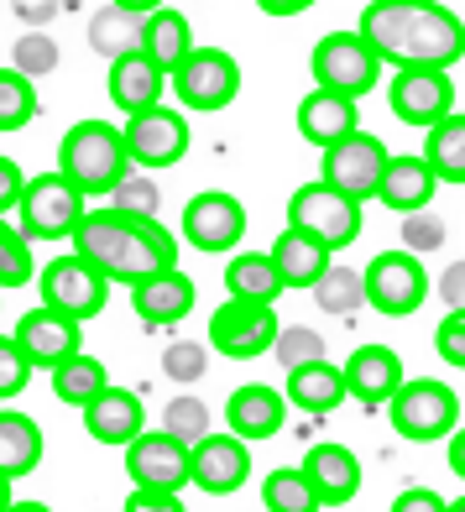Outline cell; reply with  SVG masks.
Returning <instances> with one entry per match:
<instances>
[{
	"label": "cell",
	"mask_w": 465,
	"mask_h": 512,
	"mask_svg": "<svg viewBox=\"0 0 465 512\" xmlns=\"http://www.w3.org/2000/svg\"><path fill=\"white\" fill-rule=\"evenodd\" d=\"M162 429L178 434L183 445H194L199 434H209V408H204L199 398H178V403H168V418H162Z\"/></svg>",
	"instance_id": "b9f144b4"
},
{
	"label": "cell",
	"mask_w": 465,
	"mask_h": 512,
	"mask_svg": "<svg viewBox=\"0 0 465 512\" xmlns=\"http://www.w3.org/2000/svg\"><path fill=\"white\" fill-rule=\"evenodd\" d=\"M11 6H16V16L27 21V27H48L63 0H11Z\"/></svg>",
	"instance_id": "f907efd6"
},
{
	"label": "cell",
	"mask_w": 465,
	"mask_h": 512,
	"mask_svg": "<svg viewBox=\"0 0 465 512\" xmlns=\"http://www.w3.org/2000/svg\"><path fill=\"white\" fill-rule=\"evenodd\" d=\"M251 476V445L241 434H199L189 445V486H199V492L209 497H230L241 492Z\"/></svg>",
	"instance_id": "2e32d148"
},
{
	"label": "cell",
	"mask_w": 465,
	"mask_h": 512,
	"mask_svg": "<svg viewBox=\"0 0 465 512\" xmlns=\"http://www.w3.org/2000/svg\"><path fill=\"white\" fill-rule=\"evenodd\" d=\"M309 74H314L319 89H335V95L361 100V95H371V89H377L382 58H377V48H371L361 32H330V37L314 42Z\"/></svg>",
	"instance_id": "5b68a950"
},
{
	"label": "cell",
	"mask_w": 465,
	"mask_h": 512,
	"mask_svg": "<svg viewBox=\"0 0 465 512\" xmlns=\"http://www.w3.org/2000/svg\"><path fill=\"white\" fill-rule=\"evenodd\" d=\"M225 288H230V298H251V304H277V298L288 293L267 251H236V256H230Z\"/></svg>",
	"instance_id": "4dcf8cb0"
},
{
	"label": "cell",
	"mask_w": 465,
	"mask_h": 512,
	"mask_svg": "<svg viewBox=\"0 0 465 512\" xmlns=\"http://www.w3.org/2000/svg\"><path fill=\"white\" fill-rule=\"evenodd\" d=\"M21 189H27V178H21V168L11 157H0V215H11V209L21 204Z\"/></svg>",
	"instance_id": "c3c4849f"
},
{
	"label": "cell",
	"mask_w": 465,
	"mask_h": 512,
	"mask_svg": "<svg viewBox=\"0 0 465 512\" xmlns=\"http://www.w3.org/2000/svg\"><path fill=\"white\" fill-rule=\"evenodd\" d=\"M272 351H277V366H304V361H319L324 356V340L314 335V330H304V324H283L277 330V340H272Z\"/></svg>",
	"instance_id": "ab89813d"
},
{
	"label": "cell",
	"mask_w": 465,
	"mask_h": 512,
	"mask_svg": "<svg viewBox=\"0 0 465 512\" xmlns=\"http://www.w3.org/2000/svg\"><path fill=\"white\" fill-rule=\"evenodd\" d=\"M387 147H382V136H371V131H351V136H340L335 147H324L319 157V178L330 183V189H340L345 199H377V183H382V168H387Z\"/></svg>",
	"instance_id": "30bf717a"
},
{
	"label": "cell",
	"mask_w": 465,
	"mask_h": 512,
	"mask_svg": "<svg viewBox=\"0 0 465 512\" xmlns=\"http://www.w3.org/2000/svg\"><path fill=\"white\" fill-rule=\"evenodd\" d=\"M403 241H408V251H434L439 241H445V225H439L429 209H413L408 225H403Z\"/></svg>",
	"instance_id": "f6af8a7d"
},
{
	"label": "cell",
	"mask_w": 465,
	"mask_h": 512,
	"mask_svg": "<svg viewBox=\"0 0 465 512\" xmlns=\"http://www.w3.org/2000/svg\"><path fill=\"white\" fill-rule=\"evenodd\" d=\"M168 79H173L178 105L199 110V115H215L225 105H236V95H241V63L230 58L225 48H199V42Z\"/></svg>",
	"instance_id": "8992f818"
},
{
	"label": "cell",
	"mask_w": 465,
	"mask_h": 512,
	"mask_svg": "<svg viewBox=\"0 0 465 512\" xmlns=\"http://www.w3.org/2000/svg\"><path fill=\"white\" fill-rule=\"evenodd\" d=\"M37 115V84L21 68H0V131H21Z\"/></svg>",
	"instance_id": "8d00e7d4"
},
{
	"label": "cell",
	"mask_w": 465,
	"mask_h": 512,
	"mask_svg": "<svg viewBox=\"0 0 465 512\" xmlns=\"http://www.w3.org/2000/svg\"><path fill=\"white\" fill-rule=\"evenodd\" d=\"M162 74H173V68L189 58V48H194V27H189V16L183 11H173V6H157V11H147L142 16V42H136Z\"/></svg>",
	"instance_id": "f1b7e54d"
},
{
	"label": "cell",
	"mask_w": 465,
	"mask_h": 512,
	"mask_svg": "<svg viewBox=\"0 0 465 512\" xmlns=\"http://www.w3.org/2000/svg\"><path fill=\"white\" fill-rule=\"evenodd\" d=\"M37 277L32 267V241L21 236V230L6 225V215H0V288H27Z\"/></svg>",
	"instance_id": "74e56055"
},
{
	"label": "cell",
	"mask_w": 465,
	"mask_h": 512,
	"mask_svg": "<svg viewBox=\"0 0 465 512\" xmlns=\"http://www.w3.org/2000/svg\"><path fill=\"white\" fill-rule=\"evenodd\" d=\"M450 471L465 481V429H460V424L450 429Z\"/></svg>",
	"instance_id": "db71d44e"
},
{
	"label": "cell",
	"mask_w": 465,
	"mask_h": 512,
	"mask_svg": "<svg viewBox=\"0 0 465 512\" xmlns=\"http://www.w3.org/2000/svg\"><path fill=\"white\" fill-rule=\"evenodd\" d=\"M6 507H11V476L0 471V512H6Z\"/></svg>",
	"instance_id": "9f6ffc18"
},
{
	"label": "cell",
	"mask_w": 465,
	"mask_h": 512,
	"mask_svg": "<svg viewBox=\"0 0 465 512\" xmlns=\"http://www.w3.org/2000/svg\"><path fill=\"white\" fill-rule=\"evenodd\" d=\"M387 105L403 126H434L455 110V79L450 68H398L387 84Z\"/></svg>",
	"instance_id": "5bb4252c"
},
{
	"label": "cell",
	"mask_w": 465,
	"mask_h": 512,
	"mask_svg": "<svg viewBox=\"0 0 465 512\" xmlns=\"http://www.w3.org/2000/svg\"><path fill=\"white\" fill-rule=\"evenodd\" d=\"M105 387H110V371L89 351H74V356H63L53 366V392H58V403H68V408H89Z\"/></svg>",
	"instance_id": "1f68e13d"
},
{
	"label": "cell",
	"mask_w": 465,
	"mask_h": 512,
	"mask_svg": "<svg viewBox=\"0 0 465 512\" xmlns=\"http://www.w3.org/2000/svg\"><path fill=\"white\" fill-rule=\"evenodd\" d=\"M356 32L392 68H455L465 58V21L439 0H371Z\"/></svg>",
	"instance_id": "6da1fadb"
},
{
	"label": "cell",
	"mask_w": 465,
	"mask_h": 512,
	"mask_svg": "<svg viewBox=\"0 0 465 512\" xmlns=\"http://www.w3.org/2000/svg\"><path fill=\"white\" fill-rule=\"evenodd\" d=\"M6 512H53V507H42V502H11Z\"/></svg>",
	"instance_id": "6f0895ef"
},
{
	"label": "cell",
	"mask_w": 465,
	"mask_h": 512,
	"mask_svg": "<svg viewBox=\"0 0 465 512\" xmlns=\"http://www.w3.org/2000/svg\"><path fill=\"white\" fill-rule=\"evenodd\" d=\"M340 371H345V398H356L361 408H387L392 392L408 382L403 356L392 351V345H361Z\"/></svg>",
	"instance_id": "ac0fdd59"
},
{
	"label": "cell",
	"mask_w": 465,
	"mask_h": 512,
	"mask_svg": "<svg viewBox=\"0 0 465 512\" xmlns=\"http://www.w3.org/2000/svg\"><path fill=\"white\" fill-rule=\"evenodd\" d=\"M21 236L27 241H68L84 220V189H74L63 173H37L21 189Z\"/></svg>",
	"instance_id": "52a82bcc"
},
{
	"label": "cell",
	"mask_w": 465,
	"mask_h": 512,
	"mask_svg": "<svg viewBox=\"0 0 465 512\" xmlns=\"http://www.w3.org/2000/svg\"><path fill=\"white\" fill-rule=\"evenodd\" d=\"M16 345L27 351L32 366H48L53 371L63 356L79 351V319H68V314H58L48 304H37V309H27V314L16 319Z\"/></svg>",
	"instance_id": "ffe728a7"
},
{
	"label": "cell",
	"mask_w": 465,
	"mask_h": 512,
	"mask_svg": "<svg viewBox=\"0 0 465 512\" xmlns=\"http://www.w3.org/2000/svg\"><path fill=\"white\" fill-rule=\"evenodd\" d=\"M450 502L429 492V486H413V492H398V502H392V512H445Z\"/></svg>",
	"instance_id": "681fc988"
},
{
	"label": "cell",
	"mask_w": 465,
	"mask_h": 512,
	"mask_svg": "<svg viewBox=\"0 0 465 512\" xmlns=\"http://www.w3.org/2000/svg\"><path fill=\"white\" fill-rule=\"evenodd\" d=\"M115 209H131V215H152L157 220V189H152V183L147 178H121V183H115Z\"/></svg>",
	"instance_id": "ee69618b"
},
{
	"label": "cell",
	"mask_w": 465,
	"mask_h": 512,
	"mask_svg": "<svg viewBox=\"0 0 465 512\" xmlns=\"http://www.w3.org/2000/svg\"><path fill=\"white\" fill-rule=\"evenodd\" d=\"M126 512H189L178 502V492H147V486H136L126 497Z\"/></svg>",
	"instance_id": "7dc6e473"
},
{
	"label": "cell",
	"mask_w": 465,
	"mask_h": 512,
	"mask_svg": "<svg viewBox=\"0 0 465 512\" xmlns=\"http://www.w3.org/2000/svg\"><path fill=\"white\" fill-rule=\"evenodd\" d=\"M424 162L439 183H465V110H450L424 136Z\"/></svg>",
	"instance_id": "d6a6232c"
},
{
	"label": "cell",
	"mask_w": 465,
	"mask_h": 512,
	"mask_svg": "<svg viewBox=\"0 0 465 512\" xmlns=\"http://www.w3.org/2000/svg\"><path fill=\"white\" fill-rule=\"evenodd\" d=\"M126 152L136 168H147V173H162V168H178L183 152H189V115H178L173 105H147V110H136L126 115Z\"/></svg>",
	"instance_id": "7c38bea8"
},
{
	"label": "cell",
	"mask_w": 465,
	"mask_h": 512,
	"mask_svg": "<svg viewBox=\"0 0 465 512\" xmlns=\"http://www.w3.org/2000/svg\"><path fill=\"white\" fill-rule=\"evenodd\" d=\"M434 189H439L434 168L424 162V152H413V157H387L382 183H377V199L387 209H398V215H413V209H429L434 204Z\"/></svg>",
	"instance_id": "484cf974"
},
{
	"label": "cell",
	"mask_w": 465,
	"mask_h": 512,
	"mask_svg": "<svg viewBox=\"0 0 465 512\" xmlns=\"http://www.w3.org/2000/svg\"><path fill=\"white\" fill-rule=\"evenodd\" d=\"M225 418H230V434H241L246 445H262V439L283 434V424H288V392H277L267 382L236 387L225 403Z\"/></svg>",
	"instance_id": "44dd1931"
},
{
	"label": "cell",
	"mask_w": 465,
	"mask_h": 512,
	"mask_svg": "<svg viewBox=\"0 0 465 512\" xmlns=\"http://www.w3.org/2000/svg\"><path fill=\"white\" fill-rule=\"evenodd\" d=\"M42 465V429L32 413H16V408H0V471L11 481L16 476H32Z\"/></svg>",
	"instance_id": "f546056e"
},
{
	"label": "cell",
	"mask_w": 465,
	"mask_h": 512,
	"mask_svg": "<svg viewBox=\"0 0 465 512\" xmlns=\"http://www.w3.org/2000/svg\"><path fill=\"white\" fill-rule=\"evenodd\" d=\"M142 42V16L126 11V6H105L89 16V48L105 53V58H121Z\"/></svg>",
	"instance_id": "836d02e7"
},
{
	"label": "cell",
	"mask_w": 465,
	"mask_h": 512,
	"mask_svg": "<svg viewBox=\"0 0 465 512\" xmlns=\"http://www.w3.org/2000/svg\"><path fill=\"white\" fill-rule=\"evenodd\" d=\"M272 267H277V277H283V288H314L319 283V272L330 267V246L324 241H314L309 230H298V225H288L283 236L272 241Z\"/></svg>",
	"instance_id": "4316f807"
},
{
	"label": "cell",
	"mask_w": 465,
	"mask_h": 512,
	"mask_svg": "<svg viewBox=\"0 0 465 512\" xmlns=\"http://www.w3.org/2000/svg\"><path fill=\"white\" fill-rule=\"evenodd\" d=\"M162 366H168V377H178V382H194L199 371H204V345H173Z\"/></svg>",
	"instance_id": "bcb514c9"
},
{
	"label": "cell",
	"mask_w": 465,
	"mask_h": 512,
	"mask_svg": "<svg viewBox=\"0 0 465 512\" xmlns=\"http://www.w3.org/2000/svg\"><path fill=\"white\" fill-rule=\"evenodd\" d=\"M434 351H439V361H445V366H460L465 371V309H450L445 319H439Z\"/></svg>",
	"instance_id": "7bdbcfd3"
},
{
	"label": "cell",
	"mask_w": 465,
	"mask_h": 512,
	"mask_svg": "<svg viewBox=\"0 0 465 512\" xmlns=\"http://www.w3.org/2000/svg\"><path fill=\"white\" fill-rule=\"evenodd\" d=\"M58 173L84 189V199L110 194L115 183L131 173V152H126V131L110 121H79L63 131L58 142Z\"/></svg>",
	"instance_id": "3957f363"
},
{
	"label": "cell",
	"mask_w": 465,
	"mask_h": 512,
	"mask_svg": "<svg viewBox=\"0 0 465 512\" xmlns=\"http://www.w3.org/2000/svg\"><path fill=\"white\" fill-rule=\"evenodd\" d=\"M361 277H366V304L377 314H392V319L418 314V304L429 298V272H424V262H418L413 251L371 256V267Z\"/></svg>",
	"instance_id": "4fadbf2b"
},
{
	"label": "cell",
	"mask_w": 465,
	"mask_h": 512,
	"mask_svg": "<svg viewBox=\"0 0 465 512\" xmlns=\"http://www.w3.org/2000/svg\"><path fill=\"white\" fill-rule=\"evenodd\" d=\"M445 512H465V497H455V502H450V507H445Z\"/></svg>",
	"instance_id": "680465c9"
},
{
	"label": "cell",
	"mask_w": 465,
	"mask_h": 512,
	"mask_svg": "<svg viewBox=\"0 0 465 512\" xmlns=\"http://www.w3.org/2000/svg\"><path fill=\"white\" fill-rule=\"evenodd\" d=\"M262 502H267V512H324L309 476H304V465H277L262 481Z\"/></svg>",
	"instance_id": "e575fe53"
},
{
	"label": "cell",
	"mask_w": 465,
	"mask_h": 512,
	"mask_svg": "<svg viewBox=\"0 0 465 512\" xmlns=\"http://www.w3.org/2000/svg\"><path fill=\"white\" fill-rule=\"evenodd\" d=\"M84 413V429H89V439H100V445H115V450H126L136 434L147 429V408H142V398L136 392H126V387H105L89 408H79Z\"/></svg>",
	"instance_id": "603a6c76"
},
{
	"label": "cell",
	"mask_w": 465,
	"mask_h": 512,
	"mask_svg": "<svg viewBox=\"0 0 465 512\" xmlns=\"http://www.w3.org/2000/svg\"><path fill=\"white\" fill-rule=\"evenodd\" d=\"M277 330H283V319H277L272 304H251V298H230L209 314V351H220L230 361H257L272 351Z\"/></svg>",
	"instance_id": "8fae6325"
},
{
	"label": "cell",
	"mask_w": 465,
	"mask_h": 512,
	"mask_svg": "<svg viewBox=\"0 0 465 512\" xmlns=\"http://www.w3.org/2000/svg\"><path fill=\"white\" fill-rule=\"evenodd\" d=\"M387 418L403 439H413V445H434V439H450V429L460 424V398H455V387L439 382V377H413L392 392Z\"/></svg>",
	"instance_id": "277c9868"
},
{
	"label": "cell",
	"mask_w": 465,
	"mask_h": 512,
	"mask_svg": "<svg viewBox=\"0 0 465 512\" xmlns=\"http://www.w3.org/2000/svg\"><path fill=\"white\" fill-rule=\"evenodd\" d=\"M304 476L314 486L319 507H345L361 492V460H356V450L335 445V439H324V445H314L304 455Z\"/></svg>",
	"instance_id": "7402d4cb"
},
{
	"label": "cell",
	"mask_w": 465,
	"mask_h": 512,
	"mask_svg": "<svg viewBox=\"0 0 465 512\" xmlns=\"http://www.w3.org/2000/svg\"><path fill=\"white\" fill-rule=\"evenodd\" d=\"M288 225L309 230L314 241H324L330 251H345L356 236H361V204L345 199L340 189H330L324 178L304 183V189H293L288 199Z\"/></svg>",
	"instance_id": "9c48e42d"
},
{
	"label": "cell",
	"mask_w": 465,
	"mask_h": 512,
	"mask_svg": "<svg viewBox=\"0 0 465 512\" xmlns=\"http://www.w3.org/2000/svg\"><path fill=\"white\" fill-rule=\"evenodd\" d=\"M309 293H314V304H319L324 314H340V319H345V314H356V309L366 304V277L351 272V267H335V262H330V267L319 272V283H314Z\"/></svg>",
	"instance_id": "d590c367"
},
{
	"label": "cell",
	"mask_w": 465,
	"mask_h": 512,
	"mask_svg": "<svg viewBox=\"0 0 465 512\" xmlns=\"http://www.w3.org/2000/svg\"><path fill=\"white\" fill-rule=\"evenodd\" d=\"M126 476L147 492H183L189 486V445L168 429H142L126 445Z\"/></svg>",
	"instance_id": "9a60e30c"
},
{
	"label": "cell",
	"mask_w": 465,
	"mask_h": 512,
	"mask_svg": "<svg viewBox=\"0 0 465 512\" xmlns=\"http://www.w3.org/2000/svg\"><path fill=\"white\" fill-rule=\"evenodd\" d=\"M162 89H168V74H162V68L142 48L110 58V105L121 110V115H136V110L157 105Z\"/></svg>",
	"instance_id": "d4e9b609"
},
{
	"label": "cell",
	"mask_w": 465,
	"mask_h": 512,
	"mask_svg": "<svg viewBox=\"0 0 465 512\" xmlns=\"http://www.w3.org/2000/svg\"><path fill=\"white\" fill-rule=\"evenodd\" d=\"M32 361H27V351L16 345V335H0V398H16V392H27V382H32Z\"/></svg>",
	"instance_id": "60d3db41"
},
{
	"label": "cell",
	"mask_w": 465,
	"mask_h": 512,
	"mask_svg": "<svg viewBox=\"0 0 465 512\" xmlns=\"http://www.w3.org/2000/svg\"><path fill=\"white\" fill-rule=\"evenodd\" d=\"M194 304H199V288L178 267H162V272L142 277V283H131V309L147 324H183L194 314Z\"/></svg>",
	"instance_id": "d6986e66"
},
{
	"label": "cell",
	"mask_w": 465,
	"mask_h": 512,
	"mask_svg": "<svg viewBox=\"0 0 465 512\" xmlns=\"http://www.w3.org/2000/svg\"><path fill=\"white\" fill-rule=\"evenodd\" d=\"M445 298H450V309H465V262H455L450 272H445Z\"/></svg>",
	"instance_id": "816d5d0a"
},
{
	"label": "cell",
	"mask_w": 465,
	"mask_h": 512,
	"mask_svg": "<svg viewBox=\"0 0 465 512\" xmlns=\"http://www.w3.org/2000/svg\"><path fill=\"white\" fill-rule=\"evenodd\" d=\"M246 236V204L236 194H194L183 204V241L199 246L204 256H220V251H236V241Z\"/></svg>",
	"instance_id": "e0dca14e"
},
{
	"label": "cell",
	"mask_w": 465,
	"mask_h": 512,
	"mask_svg": "<svg viewBox=\"0 0 465 512\" xmlns=\"http://www.w3.org/2000/svg\"><path fill=\"white\" fill-rule=\"evenodd\" d=\"M110 6H126V11H136V16H147V11H157V6H168V0H110Z\"/></svg>",
	"instance_id": "11a10c76"
},
{
	"label": "cell",
	"mask_w": 465,
	"mask_h": 512,
	"mask_svg": "<svg viewBox=\"0 0 465 512\" xmlns=\"http://www.w3.org/2000/svg\"><path fill=\"white\" fill-rule=\"evenodd\" d=\"M361 126V115H356V100L351 95H335V89H309L304 100H298V136L304 142H314L319 152L324 147H335L340 136H351Z\"/></svg>",
	"instance_id": "cb8c5ba5"
},
{
	"label": "cell",
	"mask_w": 465,
	"mask_h": 512,
	"mask_svg": "<svg viewBox=\"0 0 465 512\" xmlns=\"http://www.w3.org/2000/svg\"><path fill=\"white\" fill-rule=\"evenodd\" d=\"M74 251L84 262H95L110 283H142V277L178 267V241L168 236V225H157L152 215H131V209H84V220L74 225Z\"/></svg>",
	"instance_id": "7a4b0ae2"
},
{
	"label": "cell",
	"mask_w": 465,
	"mask_h": 512,
	"mask_svg": "<svg viewBox=\"0 0 465 512\" xmlns=\"http://www.w3.org/2000/svg\"><path fill=\"white\" fill-rule=\"evenodd\" d=\"M11 68H21L27 79L53 74V68H58V42L42 32V27H32L27 37H16V63H11Z\"/></svg>",
	"instance_id": "f35d334b"
},
{
	"label": "cell",
	"mask_w": 465,
	"mask_h": 512,
	"mask_svg": "<svg viewBox=\"0 0 465 512\" xmlns=\"http://www.w3.org/2000/svg\"><path fill=\"white\" fill-rule=\"evenodd\" d=\"M288 403L293 408H304V413H314V418H324V413H335L340 403H345V371L340 366H330V361H304V366H293L288 371Z\"/></svg>",
	"instance_id": "83f0119b"
},
{
	"label": "cell",
	"mask_w": 465,
	"mask_h": 512,
	"mask_svg": "<svg viewBox=\"0 0 465 512\" xmlns=\"http://www.w3.org/2000/svg\"><path fill=\"white\" fill-rule=\"evenodd\" d=\"M32 283L42 288V304L68 314V319H95L105 309V298H110V277L95 267V262H84L79 251H68V256H53L48 267H42V277H32Z\"/></svg>",
	"instance_id": "ba28073f"
},
{
	"label": "cell",
	"mask_w": 465,
	"mask_h": 512,
	"mask_svg": "<svg viewBox=\"0 0 465 512\" xmlns=\"http://www.w3.org/2000/svg\"><path fill=\"white\" fill-rule=\"evenodd\" d=\"M257 6H262L267 16H304L309 6H319V0H257Z\"/></svg>",
	"instance_id": "f5cc1de1"
}]
</instances>
